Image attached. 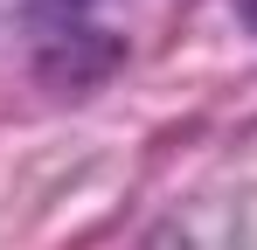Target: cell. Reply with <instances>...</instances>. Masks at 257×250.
Returning a JSON list of instances; mask_svg holds the SVG:
<instances>
[{
  "mask_svg": "<svg viewBox=\"0 0 257 250\" xmlns=\"http://www.w3.org/2000/svg\"><path fill=\"white\" fill-rule=\"evenodd\" d=\"M236 7H243V28L257 35V0H236Z\"/></svg>",
  "mask_w": 257,
  "mask_h": 250,
  "instance_id": "obj_1",
  "label": "cell"
}]
</instances>
